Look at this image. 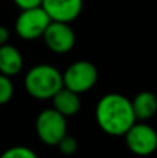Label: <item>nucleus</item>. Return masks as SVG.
<instances>
[{"instance_id":"f257e3e1","label":"nucleus","mask_w":157,"mask_h":158,"mask_svg":"<svg viewBox=\"0 0 157 158\" xmlns=\"http://www.w3.org/2000/svg\"><path fill=\"white\" fill-rule=\"evenodd\" d=\"M95 118L99 128L110 136H124L136 122L131 100L120 93H107L100 97Z\"/></svg>"},{"instance_id":"f03ea898","label":"nucleus","mask_w":157,"mask_h":158,"mask_svg":"<svg viewBox=\"0 0 157 158\" xmlns=\"http://www.w3.org/2000/svg\"><path fill=\"white\" fill-rule=\"evenodd\" d=\"M24 85L28 94L38 100H47L63 89V74L50 64H38L27 72Z\"/></svg>"},{"instance_id":"7ed1b4c3","label":"nucleus","mask_w":157,"mask_h":158,"mask_svg":"<svg viewBox=\"0 0 157 158\" xmlns=\"http://www.w3.org/2000/svg\"><path fill=\"white\" fill-rule=\"evenodd\" d=\"M35 129L42 143L47 146H57L67 135V118L53 107L42 110L36 117Z\"/></svg>"},{"instance_id":"20e7f679","label":"nucleus","mask_w":157,"mask_h":158,"mask_svg":"<svg viewBox=\"0 0 157 158\" xmlns=\"http://www.w3.org/2000/svg\"><path fill=\"white\" fill-rule=\"evenodd\" d=\"M97 78L99 72L95 64H92L91 61L81 60L67 67V69L63 72V85L67 89L81 94L91 90L96 85Z\"/></svg>"},{"instance_id":"39448f33","label":"nucleus","mask_w":157,"mask_h":158,"mask_svg":"<svg viewBox=\"0 0 157 158\" xmlns=\"http://www.w3.org/2000/svg\"><path fill=\"white\" fill-rule=\"evenodd\" d=\"M52 19L42 7L21 10L15 19V33L24 40L42 38Z\"/></svg>"},{"instance_id":"423d86ee","label":"nucleus","mask_w":157,"mask_h":158,"mask_svg":"<svg viewBox=\"0 0 157 158\" xmlns=\"http://www.w3.org/2000/svg\"><path fill=\"white\" fill-rule=\"evenodd\" d=\"M124 137L128 148L136 156L146 157L157 150V132L147 123L135 122Z\"/></svg>"},{"instance_id":"0eeeda50","label":"nucleus","mask_w":157,"mask_h":158,"mask_svg":"<svg viewBox=\"0 0 157 158\" xmlns=\"http://www.w3.org/2000/svg\"><path fill=\"white\" fill-rule=\"evenodd\" d=\"M43 40L47 49L56 54H64L75 46V33L68 24L52 21L43 33Z\"/></svg>"},{"instance_id":"6e6552de","label":"nucleus","mask_w":157,"mask_h":158,"mask_svg":"<svg viewBox=\"0 0 157 158\" xmlns=\"http://www.w3.org/2000/svg\"><path fill=\"white\" fill-rule=\"evenodd\" d=\"M40 7L52 21L70 24L82 13L83 0H42Z\"/></svg>"},{"instance_id":"1a4fd4ad","label":"nucleus","mask_w":157,"mask_h":158,"mask_svg":"<svg viewBox=\"0 0 157 158\" xmlns=\"http://www.w3.org/2000/svg\"><path fill=\"white\" fill-rule=\"evenodd\" d=\"M24 67V57L17 47L11 44L0 46V74L11 78L19 74Z\"/></svg>"},{"instance_id":"9d476101","label":"nucleus","mask_w":157,"mask_h":158,"mask_svg":"<svg viewBox=\"0 0 157 158\" xmlns=\"http://www.w3.org/2000/svg\"><path fill=\"white\" fill-rule=\"evenodd\" d=\"M53 108L64 117H72L81 110V97L78 93L63 87L52 97Z\"/></svg>"},{"instance_id":"9b49d317","label":"nucleus","mask_w":157,"mask_h":158,"mask_svg":"<svg viewBox=\"0 0 157 158\" xmlns=\"http://www.w3.org/2000/svg\"><path fill=\"white\" fill-rule=\"evenodd\" d=\"M131 103L136 121L150 119L157 112V96L149 90L139 92L134 100H131Z\"/></svg>"},{"instance_id":"f8f14e48","label":"nucleus","mask_w":157,"mask_h":158,"mask_svg":"<svg viewBox=\"0 0 157 158\" xmlns=\"http://www.w3.org/2000/svg\"><path fill=\"white\" fill-rule=\"evenodd\" d=\"M0 158H38V154L27 146H13L3 151Z\"/></svg>"},{"instance_id":"ddd939ff","label":"nucleus","mask_w":157,"mask_h":158,"mask_svg":"<svg viewBox=\"0 0 157 158\" xmlns=\"http://www.w3.org/2000/svg\"><path fill=\"white\" fill-rule=\"evenodd\" d=\"M14 94V85L11 78L0 74V106L7 104Z\"/></svg>"},{"instance_id":"4468645a","label":"nucleus","mask_w":157,"mask_h":158,"mask_svg":"<svg viewBox=\"0 0 157 158\" xmlns=\"http://www.w3.org/2000/svg\"><path fill=\"white\" fill-rule=\"evenodd\" d=\"M57 147H58V150L64 154V156H72V154L78 150V142H77L75 137L70 136V135L67 133L66 136L58 142Z\"/></svg>"},{"instance_id":"2eb2a0df","label":"nucleus","mask_w":157,"mask_h":158,"mask_svg":"<svg viewBox=\"0 0 157 158\" xmlns=\"http://www.w3.org/2000/svg\"><path fill=\"white\" fill-rule=\"evenodd\" d=\"M13 2L21 10H29V8H36L42 6V0H13Z\"/></svg>"},{"instance_id":"dca6fc26","label":"nucleus","mask_w":157,"mask_h":158,"mask_svg":"<svg viewBox=\"0 0 157 158\" xmlns=\"http://www.w3.org/2000/svg\"><path fill=\"white\" fill-rule=\"evenodd\" d=\"M8 38H10V32H8V29L6 27H3V25H0V46L7 44Z\"/></svg>"},{"instance_id":"f3484780","label":"nucleus","mask_w":157,"mask_h":158,"mask_svg":"<svg viewBox=\"0 0 157 158\" xmlns=\"http://www.w3.org/2000/svg\"><path fill=\"white\" fill-rule=\"evenodd\" d=\"M156 96H157V94H156Z\"/></svg>"}]
</instances>
